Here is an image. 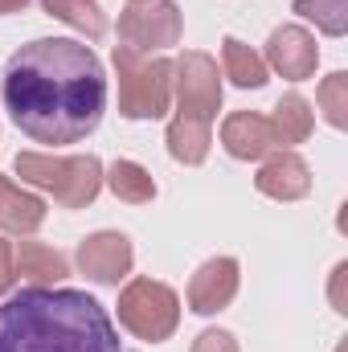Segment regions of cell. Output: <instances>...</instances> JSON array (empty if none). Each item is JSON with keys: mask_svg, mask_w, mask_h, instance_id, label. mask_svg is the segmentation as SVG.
Segmentation results:
<instances>
[{"mask_svg": "<svg viewBox=\"0 0 348 352\" xmlns=\"http://www.w3.org/2000/svg\"><path fill=\"white\" fill-rule=\"evenodd\" d=\"M29 0H0V16H8V12H21Z\"/></svg>", "mask_w": 348, "mask_h": 352, "instance_id": "cell-25", "label": "cell"}, {"mask_svg": "<svg viewBox=\"0 0 348 352\" xmlns=\"http://www.w3.org/2000/svg\"><path fill=\"white\" fill-rule=\"evenodd\" d=\"M193 352H238V340H234V332H226V328H205V332L193 340Z\"/></svg>", "mask_w": 348, "mask_h": 352, "instance_id": "cell-22", "label": "cell"}, {"mask_svg": "<svg viewBox=\"0 0 348 352\" xmlns=\"http://www.w3.org/2000/svg\"><path fill=\"white\" fill-rule=\"evenodd\" d=\"M131 4H144V0H131Z\"/></svg>", "mask_w": 348, "mask_h": 352, "instance_id": "cell-26", "label": "cell"}, {"mask_svg": "<svg viewBox=\"0 0 348 352\" xmlns=\"http://www.w3.org/2000/svg\"><path fill=\"white\" fill-rule=\"evenodd\" d=\"M0 98L33 144H78L102 123L107 74L87 41L37 37L8 58Z\"/></svg>", "mask_w": 348, "mask_h": 352, "instance_id": "cell-1", "label": "cell"}, {"mask_svg": "<svg viewBox=\"0 0 348 352\" xmlns=\"http://www.w3.org/2000/svg\"><path fill=\"white\" fill-rule=\"evenodd\" d=\"M12 270L25 287H58L70 274V258L45 242H17L12 246Z\"/></svg>", "mask_w": 348, "mask_h": 352, "instance_id": "cell-13", "label": "cell"}, {"mask_svg": "<svg viewBox=\"0 0 348 352\" xmlns=\"http://www.w3.org/2000/svg\"><path fill=\"white\" fill-rule=\"evenodd\" d=\"M168 156L176 164H205L209 156V144H213V123H201V119H188V115H176L168 123Z\"/></svg>", "mask_w": 348, "mask_h": 352, "instance_id": "cell-15", "label": "cell"}, {"mask_svg": "<svg viewBox=\"0 0 348 352\" xmlns=\"http://www.w3.org/2000/svg\"><path fill=\"white\" fill-rule=\"evenodd\" d=\"M102 184H107L119 201H127V205H148V201L156 197L152 173H148L144 164H135V160H115V164L102 173Z\"/></svg>", "mask_w": 348, "mask_h": 352, "instance_id": "cell-18", "label": "cell"}, {"mask_svg": "<svg viewBox=\"0 0 348 352\" xmlns=\"http://www.w3.org/2000/svg\"><path fill=\"white\" fill-rule=\"evenodd\" d=\"M221 66H226V78L234 87H242V90L266 87V62H262V54H254L238 37H226L221 41Z\"/></svg>", "mask_w": 348, "mask_h": 352, "instance_id": "cell-17", "label": "cell"}, {"mask_svg": "<svg viewBox=\"0 0 348 352\" xmlns=\"http://www.w3.org/2000/svg\"><path fill=\"white\" fill-rule=\"evenodd\" d=\"M78 270L87 274L90 283L98 287H119L131 266H135V250H131V238L119 234V230H98L78 242V254H74Z\"/></svg>", "mask_w": 348, "mask_h": 352, "instance_id": "cell-8", "label": "cell"}, {"mask_svg": "<svg viewBox=\"0 0 348 352\" xmlns=\"http://www.w3.org/2000/svg\"><path fill=\"white\" fill-rule=\"evenodd\" d=\"M119 324L144 344H164L180 324V299L160 278H131L119 291Z\"/></svg>", "mask_w": 348, "mask_h": 352, "instance_id": "cell-5", "label": "cell"}, {"mask_svg": "<svg viewBox=\"0 0 348 352\" xmlns=\"http://www.w3.org/2000/svg\"><path fill=\"white\" fill-rule=\"evenodd\" d=\"M17 176L41 192H50L62 209H87L102 192L98 156H45V152H17Z\"/></svg>", "mask_w": 348, "mask_h": 352, "instance_id": "cell-3", "label": "cell"}, {"mask_svg": "<svg viewBox=\"0 0 348 352\" xmlns=\"http://www.w3.org/2000/svg\"><path fill=\"white\" fill-rule=\"evenodd\" d=\"M17 283V270H12V242L0 238V295H8Z\"/></svg>", "mask_w": 348, "mask_h": 352, "instance_id": "cell-23", "label": "cell"}, {"mask_svg": "<svg viewBox=\"0 0 348 352\" xmlns=\"http://www.w3.org/2000/svg\"><path fill=\"white\" fill-rule=\"evenodd\" d=\"M254 188L262 197H270V201H299V197L312 192V168H307L303 156L279 148V152H270L262 160L259 176H254Z\"/></svg>", "mask_w": 348, "mask_h": 352, "instance_id": "cell-12", "label": "cell"}, {"mask_svg": "<svg viewBox=\"0 0 348 352\" xmlns=\"http://www.w3.org/2000/svg\"><path fill=\"white\" fill-rule=\"evenodd\" d=\"M115 74H119V115L123 119H164L173 107V62L148 58L115 45Z\"/></svg>", "mask_w": 348, "mask_h": 352, "instance_id": "cell-4", "label": "cell"}, {"mask_svg": "<svg viewBox=\"0 0 348 352\" xmlns=\"http://www.w3.org/2000/svg\"><path fill=\"white\" fill-rule=\"evenodd\" d=\"M41 8L58 21H66L70 29H78L87 41H102L107 37V16L98 8V0H41Z\"/></svg>", "mask_w": 348, "mask_h": 352, "instance_id": "cell-19", "label": "cell"}, {"mask_svg": "<svg viewBox=\"0 0 348 352\" xmlns=\"http://www.w3.org/2000/svg\"><path fill=\"white\" fill-rule=\"evenodd\" d=\"M316 102H320V111H324V119L332 127H348V74L345 70H336V74H328L320 82Z\"/></svg>", "mask_w": 348, "mask_h": 352, "instance_id": "cell-21", "label": "cell"}, {"mask_svg": "<svg viewBox=\"0 0 348 352\" xmlns=\"http://www.w3.org/2000/svg\"><path fill=\"white\" fill-rule=\"evenodd\" d=\"M221 148L234 156V160H266L270 152H279V135L270 127V115L259 111H234L226 123H221Z\"/></svg>", "mask_w": 348, "mask_h": 352, "instance_id": "cell-11", "label": "cell"}, {"mask_svg": "<svg viewBox=\"0 0 348 352\" xmlns=\"http://www.w3.org/2000/svg\"><path fill=\"white\" fill-rule=\"evenodd\" d=\"M238 274H242V270H238V258H230V254L201 263L197 274L188 278V307H193L197 316H217V311H226V307L234 303V295H238V283H242Z\"/></svg>", "mask_w": 348, "mask_h": 352, "instance_id": "cell-10", "label": "cell"}, {"mask_svg": "<svg viewBox=\"0 0 348 352\" xmlns=\"http://www.w3.org/2000/svg\"><path fill=\"white\" fill-rule=\"evenodd\" d=\"M345 274H348V263H340L336 270H332V307L345 316L348 311V299H345Z\"/></svg>", "mask_w": 348, "mask_h": 352, "instance_id": "cell-24", "label": "cell"}, {"mask_svg": "<svg viewBox=\"0 0 348 352\" xmlns=\"http://www.w3.org/2000/svg\"><path fill=\"white\" fill-rule=\"evenodd\" d=\"M0 352H127L107 307L74 287H21L0 307Z\"/></svg>", "mask_w": 348, "mask_h": 352, "instance_id": "cell-2", "label": "cell"}, {"mask_svg": "<svg viewBox=\"0 0 348 352\" xmlns=\"http://www.w3.org/2000/svg\"><path fill=\"white\" fill-rule=\"evenodd\" d=\"M173 98H176V115L213 123L221 111V74L217 62L201 50H184L173 62Z\"/></svg>", "mask_w": 348, "mask_h": 352, "instance_id": "cell-7", "label": "cell"}, {"mask_svg": "<svg viewBox=\"0 0 348 352\" xmlns=\"http://www.w3.org/2000/svg\"><path fill=\"white\" fill-rule=\"evenodd\" d=\"M270 127H274V135H279V144L283 148H291V144H303L307 135H312V127H316V111H312V102L303 98V94H283L279 102H274V115H270Z\"/></svg>", "mask_w": 348, "mask_h": 352, "instance_id": "cell-16", "label": "cell"}, {"mask_svg": "<svg viewBox=\"0 0 348 352\" xmlns=\"http://www.w3.org/2000/svg\"><path fill=\"white\" fill-rule=\"evenodd\" d=\"M295 12L328 37L348 33V0H295Z\"/></svg>", "mask_w": 348, "mask_h": 352, "instance_id": "cell-20", "label": "cell"}, {"mask_svg": "<svg viewBox=\"0 0 348 352\" xmlns=\"http://www.w3.org/2000/svg\"><path fill=\"white\" fill-rule=\"evenodd\" d=\"M266 70L291 78V82H303L316 74V62H320V45L316 37L303 29V25H279L270 37H266Z\"/></svg>", "mask_w": 348, "mask_h": 352, "instance_id": "cell-9", "label": "cell"}, {"mask_svg": "<svg viewBox=\"0 0 348 352\" xmlns=\"http://www.w3.org/2000/svg\"><path fill=\"white\" fill-rule=\"evenodd\" d=\"M45 226V201L37 192L17 188L8 176L0 173V230L8 234H37Z\"/></svg>", "mask_w": 348, "mask_h": 352, "instance_id": "cell-14", "label": "cell"}, {"mask_svg": "<svg viewBox=\"0 0 348 352\" xmlns=\"http://www.w3.org/2000/svg\"><path fill=\"white\" fill-rule=\"evenodd\" d=\"M184 16L176 0H144L119 12V45L131 54H160L180 41Z\"/></svg>", "mask_w": 348, "mask_h": 352, "instance_id": "cell-6", "label": "cell"}]
</instances>
